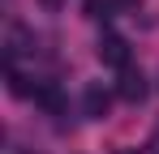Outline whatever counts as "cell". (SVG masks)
Returning a JSON list of instances; mask_svg holds the SVG:
<instances>
[{"label": "cell", "mask_w": 159, "mask_h": 154, "mask_svg": "<svg viewBox=\"0 0 159 154\" xmlns=\"http://www.w3.org/2000/svg\"><path fill=\"white\" fill-rule=\"evenodd\" d=\"M82 111H86V120H103L112 111V90H103V81H90L82 90Z\"/></svg>", "instance_id": "1"}, {"label": "cell", "mask_w": 159, "mask_h": 154, "mask_svg": "<svg viewBox=\"0 0 159 154\" xmlns=\"http://www.w3.org/2000/svg\"><path fill=\"white\" fill-rule=\"evenodd\" d=\"M99 60L125 73V69H129V43H125L120 34H103V39H99Z\"/></svg>", "instance_id": "2"}, {"label": "cell", "mask_w": 159, "mask_h": 154, "mask_svg": "<svg viewBox=\"0 0 159 154\" xmlns=\"http://www.w3.org/2000/svg\"><path fill=\"white\" fill-rule=\"evenodd\" d=\"M146 90H151V86H146V73H142V69H125L120 81H116V94H120L125 103H142Z\"/></svg>", "instance_id": "3"}, {"label": "cell", "mask_w": 159, "mask_h": 154, "mask_svg": "<svg viewBox=\"0 0 159 154\" xmlns=\"http://www.w3.org/2000/svg\"><path fill=\"white\" fill-rule=\"evenodd\" d=\"M22 51H34V39H30L22 26H13L9 30V56H22Z\"/></svg>", "instance_id": "4"}, {"label": "cell", "mask_w": 159, "mask_h": 154, "mask_svg": "<svg viewBox=\"0 0 159 154\" xmlns=\"http://www.w3.org/2000/svg\"><path fill=\"white\" fill-rule=\"evenodd\" d=\"M34 103H39V107H48V111H60V107H65V99H60V90H56V86H39Z\"/></svg>", "instance_id": "5"}, {"label": "cell", "mask_w": 159, "mask_h": 154, "mask_svg": "<svg viewBox=\"0 0 159 154\" xmlns=\"http://www.w3.org/2000/svg\"><path fill=\"white\" fill-rule=\"evenodd\" d=\"M112 4H116V9H133V13L142 9V0H112Z\"/></svg>", "instance_id": "6"}, {"label": "cell", "mask_w": 159, "mask_h": 154, "mask_svg": "<svg viewBox=\"0 0 159 154\" xmlns=\"http://www.w3.org/2000/svg\"><path fill=\"white\" fill-rule=\"evenodd\" d=\"M39 4H43L48 13H56V9H60V0H39Z\"/></svg>", "instance_id": "7"}]
</instances>
